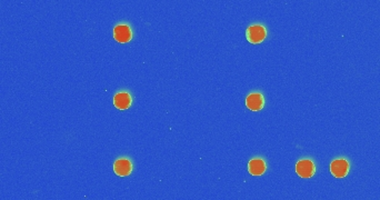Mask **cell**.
I'll return each instance as SVG.
<instances>
[{"mask_svg": "<svg viewBox=\"0 0 380 200\" xmlns=\"http://www.w3.org/2000/svg\"><path fill=\"white\" fill-rule=\"evenodd\" d=\"M114 38L119 43L129 42L133 39V30L128 23L121 22L116 25L114 28Z\"/></svg>", "mask_w": 380, "mask_h": 200, "instance_id": "2", "label": "cell"}, {"mask_svg": "<svg viewBox=\"0 0 380 200\" xmlns=\"http://www.w3.org/2000/svg\"><path fill=\"white\" fill-rule=\"evenodd\" d=\"M265 99L260 92H252V94L248 95L246 98V106L248 109L252 111H259L264 108Z\"/></svg>", "mask_w": 380, "mask_h": 200, "instance_id": "7", "label": "cell"}, {"mask_svg": "<svg viewBox=\"0 0 380 200\" xmlns=\"http://www.w3.org/2000/svg\"><path fill=\"white\" fill-rule=\"evenodd\" d=\"M248 170L252 176H261L266 173L267 165L262 158H253L248 164Z\"/></svg>", "mask_w": 380, "mask_h": 200, "instance_id": "8", "label": "cell"}, {"mask_svg": "<svg viewBox=\"0 0 380 200\" xmlns=\"http://www.w3.org/2000/svg\"><path fill=\"white\" fill-rule=\"evenodd\" d=\"M267 37V29L264 25L260 23H255L247 28L246 30V38L252 45H258L265 40Z\"/></svg>", "mask_w": 380, "mask_h": 200, "instance_id": "1", "label": "cell"}, {"mask_svg": "<svg viewBox=\"0 0 380 200\" xmlns=\"http://www.w3.org/2000/svg\"><path fill=\"white\" fill-rule=\"evenodd\" d=\"M133 104V97L128 91H119L114 96V106L119 110H126Z\"/></svg>", "mask_w": 380, "mask_h": 200, "instance_id": "6", "label": "cell"}, {"mask_svg": "<svg viewBox=\"0 0 380 200\" xmlns=\"http://www.w3.org/2000/svg\"><path fill=\"white\" fill-rule=\"evenodd\" d=\"M133 163L128 157H120L114 163V172L119 177H127L133 173Z\"/></svg>", "mask_w": 380, "mask_h": 200, "instance_id": "3", "label": "cell"}, {"mask_svg": "<svg viewBox=\"0 0 380 200\" xmlns=\"http://www.w3.org/2000/svg\"><path fill=\"white\" fill-rule=\"evenodd\" d=\"M349 163L345 158L334 160L330 165V172L336 178H345L349 173Z\"/></svg>", "mask_w": 380, "mask_h": 200, "instance_id": "5", "label": "cell"}, {"mask_svg": "<svg viewBox=\"0 0 380 200\" xmlns=\"http://www.w3.org/2000/svg\"><path fill=\"white\" fill-rule=\"evenodd\" d=\"M296 172L301 178H311L316 173V166L310 159H301L296 165Z\"/></svg>", "mask_w": 380, "mask_h": 200, "instance_id": "4", "label": "cell"}]
</instances>
